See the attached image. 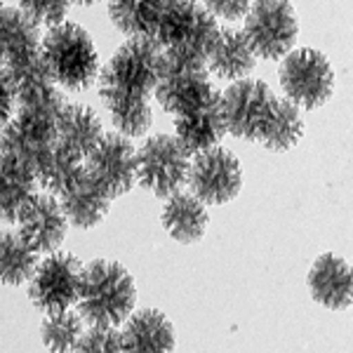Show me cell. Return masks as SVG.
<instances>
[{"mask_svg": "<svg viewBox=\"0 0 353 353\" xmlns=\"http://www.w3.org/2000/svg\"><path fill=\"white\" fill-rule=\"evenodd\" d=\"M163 48L153 38H128L99 73V94L116 130L125 137L149 132V97L161 73Z\"/></svg>", "mask_w": 353, "mask_h": 353, "instance_id": "obj_1", "label": "cell"}, {"mask_svg": "<svg viewBox=\"0 0 353 353\" xmlns=\"http://www.w3.org/2000/svg\"><path fill=\"white\" fill-rule=\"evenodd\" d=\"M137 288L123 264L97 259L83 266L78 281V313L90 325H123L134 309Z\"/></svg>", "mask_w": 353, "mask_h": 353, "instance_id": "obj_2", "label": "cell"}, {"mask_svg": "<svg viewBox=\"0 0 353 353\" xmlns=\"http://www.w3.org/2000/svg\"><path fill=\"white\" fill-rule=\"evenodd\" d=\"M41 54L54 83L66 90H88L99 76V54L90 33L78 24L52 26L41 43Z\"/></svg>", "mask_w": 353, "mask_h": 353, "instance_id": "obj_3", "label": "cell"}, {"mask_svg": "<svg viewBox=\"0 0 353 353\" xmlns=\"http://www.w3.org/2000/svg\"><path fill=\"white\" fill-rule=\"evenodd\" d=\"M219 36V24L196 0H168L161 24L156 28L153 41L163 52L208 57L210 48Z\"/></svg>", "mask_w": 353, "mask_h": 353, "instance_id": "obj_4", "label": "cell"}, {"mask_svg": "<svg viewBox=\"0 0 353 353\" xmlns=\"http://www.w3.org/2000/svg\"><path fill=\"white\" fill-rule=\"evenodd\" d=\"M243 36L261 59H283L297 43L299 24L290 0H252Z\"/></svg>", "mask_w": 353, "mask_h": 353, "instance_id": "obj_5", "label": "cell"}, {"mask_svg": "<svg viewBox=\"0 0 353 353\" xmlns=\"http://www.w3.org/2000/svg\"><path fill=\"white\" fill-rule=\"evenodd\" d=\"M189 156L176 137L156 134L137 151V179L146 191L158 198H168L181 191L189 179Z\"/></svg>", "mask_w": 353, "mask_h": 353, "instance_id": "obj_6", "label": "cell"}, {"mask_svg": "<svg viewBox=\"0 0 353 353\" xmlns=\"http://www.w3.org/2000/svg\"><path fill=\"white\" fill-rule=\"evenodd\" d=\"M10 85L14 90L17 109L21 116L54 125L61 111L66 109V97L57 90V83L45 64L43 54L33 57L19 66L5 68Z\"/></svg>", "mask_w": 353, "mask_h": 353, "instance_id": "obj_7", "label": "cell"}, {"mask_svg": "<svg viewBox=\"0 0 353 353\" xmlns=\"http://www.w3.org/2000/svg\"><path fill=\"white\" fill-rule=\"evenodd\" d=\"M283 92L301 109H318L325 104L334 90V73L327 57L318 50H294L288 52L281 64Z\"/></svg>", "mask_w": 353, "mask_h": 353, "instance_id": "obj_8", "label": "cell"}, {"mask_svg": "<svg viewBox=\"0 0 353 353\" xmlns=\"http://www.w3.org/2000/svg\"><path fill=\"white\" fill-rule=\"evenodd\" d=\"M212 90L214 88L210 85L208 64L203 57L163 52L161 73H158V83L153 92H156L165 111L176 116Z\"/></svg>", "mask_w": 353, "mask_h": 353, "instance_id": "obj_9", "label": "cell"}, {"mask_svg": "<svg viewBox=\"0 0 353 353\" xmlns=\"http://www.w3.org/2000/svg\"><path fill=\"white\" fill-rule=\"evenodd\" d=\"M273 99L276 94L266 83L254 78L236 81L226 92H221V118H224L226 132L236 139L259 141L264 125L269 121Z\"/></svg>", "mask_w": 353, "mask_h": 353, "instance_id": "obj_10", "label": "cell"}, {"mask_svg": "<svg viewBox=\"0 0 353 353\" xmlns=\"http://www.w3.org/2000/svg\"><path fill=\"white\" fill-rule=\"evenodd\" d=\"M83 264L68 252H54L36 266L28 285V297L43 313H59L76 304Z\"/></svg>", "mask_w": 353, "mask_h": 353, "instance_id": "obj_11", "label": "cell"}, {"mask_svg": "<svg viewBox=\"0 0 353 353\" xmlns=\"http://www.w3.org/2000/svg\"><path fill=\"white\" fill-rule=\"evenodd\" d=\"M186 181L191 184L193 196L201 198L203 203H229L241 193L243 186L241 163L231 151L210 146V149L196 153Z\"/></svg>", "mask_w": 353, "mask_h": 353, "instance_id": "obj_12", "label": "cell"}, {"mask_svg": "<svg viewBox=\"0 0 353 353\" xmlns=\"http://www.w3.org/2000/svg\"><path fill=\"white\" fill-rule=\"evenodd\" d=\"M85 172L99 181L113 198L132 189L137 179V151L121 132H104L85 156Z\"/></svg>", "mask_w": 353, "mask_h": 353, "instance_id": "obj_13", "label": "cell"}, {"mask_svg": "<svg viewBox=\"0 0 353 353\" xmlns=\"http://www.w3.org/2000/svg\"><path fill=\"white\" fill-rule=\"evenodd\" d=\"M17 221H19V236L38 254L54 252L68 229L64 208L50 193H36Z\"/></svg>", "mask_w": 353, "mask_h": 353, "instance_id": "obj_14", "label": "cell"}, {"mask_svg": "<svg viewBox=\"0 0 353 353\" xmlns=\"http://www.w3.org/2000/svg\"><path fill=\"white\" fill-rule=\"evenodd\" d=\"M174 128L176 139L193 156L210 146H217V141L226 134L224 118H221V92L212 90L186 111L176 113Z\"/></svg>", "mask_w": 353, "mask_h": 353, "instance_id": "obj_15", "label": "cell"}, {"mask_svg": "<svg viewBox=\"0 0 353 353\" xmlns=\"http://www.w3.org/2000/svg\"><path fill=\"white\" fill-rule=\"evenodd\" d=\"M54 146V125L21 116V113L0 130V156L24 163L31 170H36Z\"/></svg>", "mask_w": 353, "mask_h": 353, "instance_id": "obj_16", "label": "cell"}, {"mask_svg": "<svg viewBox=\"0 0 353 353\" xmlns=\"http://www.w3.org/2000/svg\"><path fill=\"white\" fill-rule=\"evenodd\" d=\"M111 201V193L85 170L59 193V203L64 208L68 224L78 226V229H92L99 224L109 212Z\"/></svg>", "mask_w": 353, "mask_h": 353, "instance_id": "obj_17", "label": "cell"}, {"mask_svg": "<svg viewBox=\"0 0 353 353\" xmlns=\"http://www.w3.org/2000/svg\"><path fill=\"white\" fill-rule=\"evenodd\" d=\"M38 24L21 8H0V68H12L41 54Z\"/></svg>", "mask_w": 353, "mask_h": 353, "instance_id": "obj_18", "label": "cell"}, {"mask_svg": "<svg viewBox=\"0 0 353 353\" xmlns=\"http://www.w3.org/2000/svg\"><path fill=\"white\" fill-rule=\"evenodd\" d=\"M309 290L318 304L327 309H346L351 304V266L337 254H321L311 266Z\"/></svg>", "mask_w": 353, "mask_h": 353, "instance_id": "obj_19", "label": "cell"}, {"mask_svg": "<svg viewBox=\"0 0 353 353\" xmlns=\"http://www.w3.org/2000/svg\"><path fill=\"white\" fill-rule=\"evenodd\" d=\"M208 71L224 81H241L254 71L257 57L245 41L243 31L236 28H219V36L205 57Z\"/></svg>", "mask_w": 353, "mask_h": 353, "instance_id": "obj_20", "label": "cell"}, {"mask_svg": "<svg viewBox=\"0 0 353 353\" xmlns=\"http://www.w3.org/2000/svg\"><path fill=\"white\" fill-rule=\"evenodd\" d=\"M123 351L163 353L174 349V327L168 316L156 309H144L128 316L123 327Z\"/></svg>", "mask_w": 353, "mask_h": 353, "instance_id": "obj_21", "label": "cell"}, {"mask_svg": "<svg viewBox=\"0 0 353 353\" xmlns=\"http://www.w3.org/2000/svg\"><path fill=\"white\" fill-rule=\"evenodd\" d=\"M54 132L57 144L61 149L76 156L78 161H85V156L92 151L104 130H101V121L92 109L81 104H66V109L61 111V116L54 123Z\"/></svg>", "mask_w": 353, "mask_h": 353, "instance_id": "obj_22", "label": "cell"}, {"mask_svg": "<svg viewBox=\"0 0 353 353\" xmlns=\"http://www.w3.org/2000/svg\"><path fill=\"white\" fill-rule=\"evenodd\" d=\"M208 210L201 198L184 191L168 196V203L163 208V226L174 241L186 245L201 241L208 231Z\"/></svg>", "mask_w": 353, "mask_h": 353, "instance_id": "obj_23", "label": "cell"}, {"mask_svg": "<svg viewBox=\"0 0 353 353\" xmlns=\"http://www.w3.org/2000/svg\"><path fill=\"white\" fill-rule=\"evenodd\" d=\"M36 172L28 165L0 156V219L17 221L33 196H36Z\"/></svg>", "mask_w": 353, "mask_h": 353, "instance_id": "obj_24", "label": "cell"}, {"mask_svg": "<svg viewBox=\"0 0 353 353\" xmlns=\"http://www.w3.org/2000/svg\"><path fill=\"white\" fill-rule=\"evenodd\" d=\"M168 0H109L113 26L128 38H153Z\"/></svg>", "mask_w": 353, "mask_h": 353, "instance_id": "obj_25", "label": "cell"}, {"mask_svg": "<svg viewBox=\"0 0 353 353\" xmlns=\"http://www.w3.org/2000/svg\"><path fill=\"white\" fill-rule=\"evenodd\" d=\"M301 132H304V118L299 113V106L290 99L276 97L259 141L271 151H288L301 139Z\"/></svg>", "mask_w": 353, "mask_h": 353, "instance_id": "obj_26", "label": "cell"}, {"mask_svg": "<svg viewBox=\"0 0 353 353\" xmlns=\"http://www.w3.org/2000/svg\"><path fill=\"white\" fill-rule=\"evenodd\" d=\"M38 266V252L26 245L19 231H0V283L21 285L31 281Z\"/></svg>", "mask_w": 353, "mask_h": 353, "instance_id": "obj_27", "label": "cell"}, {"mask_svg": "<svg viewBox=\"0 0 353 353\" xmlns=\"http://www.w3.org/2000/svg\"><path fill=\"white\" fill-rule=\"evenodd\" d=\"M85 170L83 161H78L76 156H71L68 151L61 149L59 144L54 146L48 156L43 158V163L38 165L33 172H36V179L43 189H48L50 193H57L59 196L61 191L76 179Z\"/></svg>", "mask_w": 353, "mask_h": 353, "instance_id": "obj_28", "label": "cell"}, {"mask_svg": "<svg viewBox=\"0 0 353 353\" xmlns=\"http://www.w3.org/2000/svg\"><path fill=\"white\" fill-rule=\"evenodd\" d=\"M83 316L73 311L50 313L43 323V344L50 351H76V344L83 334Z\"/></svg>", "mask_w": 353, "mask_h": 353, "instance_id": "obj_29", "label": "cell"}, {"mask_svg": "<svg viewBox=\"0 0 353 353\" xmlns=\"http://www.w3.org/2000/svg\"><path fill=\"white\" fill-rule=\"evenodd\" d=\"M81 353H113L123 351V334L113 325H90L83 330L81 339L76 344Z\"/></svg>", "mask_w": 353, "mask_h": 353, "instance_id": "obj_30", "label": "cell"}, {"mask_svg": "<svg viewBox=\"0 0 353 353\" xmlns=\"http://www.w3.org/2000/svg\"><path fill=\"white\" fill-rule=\"evenodd\" d=\"M71 0H19V8L36 21L38 26H57L66 19Z\"/></svg>", "mask_w": 353, "mask_h": 353, "instance_id": "obj_31", "label": "cell"}, {"mask_svg": "<svg viewBox=\"0 0 353 353\" xmlns=\"http://www.w3.org/2000/svg\"><path fill=\"white\" fill-rule=\"evenodd\" d=\"M203 5L212 17L233 21V19H241V17L248 14L252 0H203Z\"/></svg>", "mask_w": 353, "mask_h": 353, "instance_id": "obj_32", "label": "cell"}, {"mask_svg": "<svg viewBox=\"0 0 353 353\" xmlns=\"http://www.w3.org/2000/svg\"><path fill=\"white\" fill-rule=\"evenodd\" d=\"M17 99H14V90L10 85V78L5 73V68H0V130L12 121Z\"/></svg>", "mask_w": 353, "mask_h": 353, "instance_id": "obj_33", "label": "cell"}, {"mask_svg": "<svg viewBox=\"0 0 353 353\" xmlns=\"http://www.w3.org/2000/svg\"><path fill=\"white\" fill-rule=\"evenodd\" d=\"M71 3L83 5V8H88V5H94V3H99V0H71Z\"/></svg>", "mask_w": 353, "mask_h": 353, "instance_id": "obj_34", "label": "cell"}, {"mask_svg": "<svg viewBox=\"0 0 353 353\" xmlns=\"http://www.w3.org/2000/svg\"><path fill=\"white\" fill-rule=\"evenodd\" d=\"M0 8H3V5H0Z\"/></svg>", "mask_w": 353, "mask_h": 353, "instance_id": "obj_35", "label": "cell"}]
</instances>
